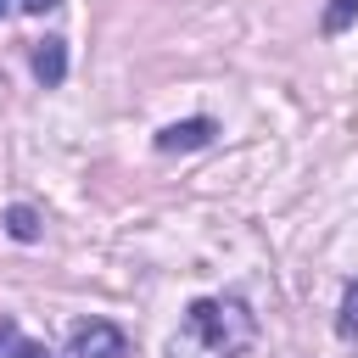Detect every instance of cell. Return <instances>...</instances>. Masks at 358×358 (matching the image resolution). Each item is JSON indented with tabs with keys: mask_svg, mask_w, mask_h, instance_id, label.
<instances>
[{
	"mask_svg": "<svg viewBox=\"0 0 358 358\" xmlns=\"http://www.w3.org/2000/svg\"><path fill=\"white\" fill-rule=\"evenodd\" d=\"M252 330L257 324H252V313H246L241 296H201V302H190L185 330H179L173 347H201L207 358H241L246 341H252Z\"/></svg>",
	"mask_w": 358,
	"mask_h": 358,
	"instance_id": "1",
	"label": "cell"
},
{
	"mask_svg": "<svg viewBox=\"0 0 358 358\" xmlns=\"http://www.w3.org/2000/svg\"><path fill=\"white\" fill-rule=\"evenodd\" d=\"M62 358H129V341H123V330H117V324L90 319V324H73V336H67V352H62Z\"/></svg>",
	"mask_w": 358,
	"mask_h": 358,
	"instance_id": "2",
	"label": "cell"
},
{
	"mask_svg": "<svg viewBox=\"0 0 358 358\" xmlns=\"http://www.w3.org/2000/svg\"><path fill=\"white\" fill-rule=\"evenodd\" d=\"M213 134H218V123L213 117H185V123H168L162 134H157V151H201V145H213Z\"/></svg>",
	"mask_w": 358,
	"mask_h": 358,
	"instance_id": "3",
	"label": "cell"
},
{
	"mask_svg": "<svg viewBox=\"0 0 358 358\" xmlns=\"http://www.w3.org/2000/svg\"><path fill=\"white\" fill-rule=\"evenodd\" d=\"M34 78H39L45 90H56V84L67 78V39H39V45H34Z\"/></svg>",
	"mask_w": 358,
	"mask_h": 358,
	"instance_id": "4",
	"label": "cell"
},
{
	"mask_svg": "<svg viewBox=\"0 0 358 358\" xmlns=\"http://www.w3.org/2000/svg\"><path fill=\"white\" fill-rule=\"evenodd\" d=\"M6 235H11V241H39V213H34L28 201H11V207H6Z\"/></svg>",
	"mask_w": 358,
	"mask_h": 358,
	"instance_id": "5",
	"label": "cell"
},
{
	"mask_svg": "<svg viewBox=\"0 0 358 358\" xmlns=\"http://www.w3.org/2000/svg\"><path fill=\"white\" fill-rule=\"evenodd\" d=\"M352 17H358V0H330L324 17H319V28H324V34H347Z\"/></svg>",
	"mask_w": 358,
	"mask_h": 358,
	"instance_id": "6",
	"label": "cell"
},
{
	"mask_svg": "<svg viewBox=\"0 0 358 358\" xmlns=\"http://www.w3.org/2000/svg\"><path fill=\"white\" fill-rule=\"evenodd\" d=\"M22 347H28V336L17 330V319H0V358H22Z\"/></svg>",
	"mask_w": 358,
	"mask_h": 358,
	"instance_id": "7",
	"label": "cell"
},
{
	"mask_svg": "<svg viewBox=\"0 0 358 358\" xmlns=\"http://www.w3.org/2000/svg\"><path fill=\"white\" fill-rule=\"evenodd\" d=\"M336 330H341V336H358V280H352L347 296H341V319H336Z\"/></svg>",
	"mask_w": 358,
	"mask_h": 358,
	"instance_id": "8",
	"label": "cell"
},
{
	"mask_svg": "<svg viewBox=\"0 0 358 358\" xmlns=\"http://www.w3.org/2000/svg\"><path fill=\"white\" fill-rule=\"evenodd\" d=\"M62 0H22V11H34V17H45V11H56Z\"/></svg>",
	"mask_w": 358,
	"mask_h": 358,
	"instance_id": "9",
	"label": "cell"
},
{
	"mask_svg": "<svg viewBox=\"0 0 358 358\" xmlns=\"http://www.w3.org/2000/svg\"><path fill=\"white\" fill-rule=\"evenodd\" d=\"M22 358H50V352H45L39 341H28V347H22Z\"/></svg>",
	"mask_w": 358,
	"mask_h": 358,
	"instance_id": "10",
	"label": "cell"
},
{
	"mask_svg": "<svg viewBox=\"0 0 358 358\" xmlns=\"http://www.w3.org/2000/svg\"><path fill=\"white\" fill-rule=\"evenodd\" d=\"M6 11H11V0H0V17H6Z\"/></svg>",
	"mask_w": 358,
	"mask_h": 358,
	"instance_id": "11",
	"label": "cell"
}]
</instances>
